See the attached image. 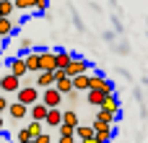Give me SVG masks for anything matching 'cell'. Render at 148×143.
Here are the masks:
<instances>
[{"label":"cell","mask_w":148,"mask_h":143,"mask_svg":"<svg viewBox=\"0 0 148 143\" xmlns=\"http://www.w3.org/2000/svg\"><path fill=\"white\" fill-rule=\"evenodd\" d=\"M16 102H21V104H26V107H34V104L42 102V91H39L36 86H23V89L16 94Z\"/></svg>","instance_id":"1"},{"label":"cell","mask_w":148,"mask_h":143,"mask_svg":"<svg viewBox=\"0 0 148 143\" xmlns=\"http://www.w3.org/2000/svg\"><path fill=\"white\" fill-rule=\"evenodd\" d=\"M91 70V63L88 60H83V57H73V63L68 65V78H78V76H86Z\"/></svg>","instance_id":"2"},{"label":"cell","mask_w":148,"mask_h":143,"mask_svg":"<svg viewBox=\"0 0 148 143\" xmlns=\"http://www.w3.org/2000/svg\"><path fill=\"white\" fill-rule=\"evenodd\" d=\"M91 125H94V130H96V141H99V143H109V141H112V135H114V125H107V122H99V120H94Z\"/></svg>","instance_id":"3"},{"label":"cell","mask_w":148,"mask_h":143,"mask_svg":"<svg viewBox=\"0 0 148 143\" xmlns=\"http://www.w3.org/2000/svg\"><path fill=\"white\" fill-rule=\"evenodd\" d=\"M23 60H26V68H29V73H31V76H39V73H42V55H39V50L26 52V55H23Z\"/></svg>","instance_id":"4"},{"label":"cell","mask_w":148,"mask_h":143,"mask_svg":"<svg viewBox=\"0 0 148 143\" xmlns=\"http://www.w3.org/2000/svg\"><path fill=\"white\" fill-rule=\"evenodd\" d=\"M91 89H96V91H104L107 96H112V94H114V86H112V81H107L101 73H94V76H91Z\"/></svg>","instance_id":"5"},{"label":"cell","mask_w":148,"mask_h":143,"mask_svg":"<svg viewBox=\"0 0 148 143\" xmlns=\"http://www.w3.org/2000/svg\"><path fill=\"white\" fill-rule=\"evenodd\" d=\"M62 99H65V96H62L57 89H47V91H42V104L49 107V109H57Z\"/></svg>","instance_id":"6"},{"label":"cell","mask_w":148,"mask_h":143,"mask_svg":"<svg viewBox=\"0 0 148 143\" xmlns=\"http://www.w3.org/2000/svg\"><path fill=\"white\" fill-rule=\"evenodd\" d=\"M8 68H10V73H13L16 78H26V76H31V73H29V68H26L23 55H21V57H13V60L8 63Z\"/></svg>","instance_id":"7"},{"label":"cell","mask_w":148,"mask_h":143,"mask_svg":"<svg viewBox=\"0 0 148 143\" xmlns=\"http://www.w3.org/2000/svg\"><path fill=\"white\" fill-rule=\"evenodd\" d=\"M39 55H42V70L55 73V70H57V57H55V52H52V50H39Z\"/></svg>","instance_id":"8"},{"label":"cell","mask_w":148,"mask_h":143,"mask_svg":"<svg viewBox=\"0 0 148 143\" xmlns=\"http://www.w3.org/2000/svg\"><path fill=\"white\" fill-rule=\"evenodd\" d=\"M21 91V78H16L13 73L3 76V94H18Z\"/></svg>","instance_id":"9"},{"label":"cell","mask_w":148,"mask_h":143,"mask_svg":"<svg viewBox=\"0 0 148 143\" xmlns=\"http://www.w3.org/2000/svg\"><path fill=\"white\" fill-rule=\"evenodd\" d=\"M29 112H31V107H26V104H21V102H10V109H8V115L13 117V120H23V117H29Z\"/></svg>","instance_id":"10"},{"label":"cell","mask_w":148,"mask_h":143,"mask_svg":"<svg viewBox=\"0 0 148 143\" xmlns=\"http://www.w3.org/2000/svg\"><path fill=\"white\" fill-rule=\"evenodd\" d=\"M55 83H57V81H55V73L42 70V73L36 76V89H44V91H47V89H55Z\"/></svg>","instance_id":"11"},{"label":"cell","mask_w":148,"mask_h":143,"mask_svg":"<svg viewBox=\"0 0 148 143\" xmlns=\"http://www.w3.org/2000/svg\"><path fill=\"white\" fill-rule=\"evenodd\" d=\"M47 115H49V107H44L42 102H39V104H34V107H31V112H29V117H31L34 122H44V120H47Z\"/></svg>","instance_id":"12"},{"label":"cell","mask_w":148,"mask_h":143,"mask_svg":"<svg viewBox=\"0 0 148 143\" xmlns=\"http://www.w3.org/2000/svg\"><path fill=\"white\" fill-rule=\"evenodd\" d=\"M55 57H57V70H68V65L73 63V57H75V55H70L68 50H57V52H55Z\"/></svg>","instance_id":"13"},{"label":"cell","mask_w":148,"mask_h":143,"mask_svg":"<svg viewBox=\"0 0 148 143\" xmlns=\"http://www.w3.org/2000/svg\"><path fill=\"white\" fill-rule=\"evenodd\" d=\"M86 102L101 109V107H104V102H107V94H104V91H96V89H91V91L86 94Z\"/></svg>","instance_id":"14"},{"label":"cell","mask_w":148,"mask_h":143,"mask_svg":"<svg viewBox=\"0 0 148 143\" xmlns=\"http://www.w3.org/2000/svg\"><path fill=\"white\" fill-rule=\"evenodd\" d=\"M75 138L78 141H91V138H96V130H94V125H78L75 128Z\"/></svg>","instance_id":"15"},{"label":"cell","mask_w":148,"mask_h":143,"mask_svg":"<svg viewBox=\"0 0 148 143\" xmlns=\"http://www.w3.org/2000/svg\"><path fill=\"white\" fill-rule=\"evenodd\" d=\"M73 86H75V91H91V73H86V76H78V78H73Z\"/></svg>","instance_id":"16"},{"label":"cell","mask_w":148,"mask_h":143,"mask_svg":"<svg viewBox=\"0 0 148 143\" xmlns=\"http://www.w3.org/2000/svg\"><path fill=\"white\" fill-rule=\"evenodd\" d=\"M55 89H57L62 96H70V94L75 91V86H73V78H62V81H57V83H55Z\"/></svg>","instance_id":"17"},{"label":"cell","mask_w":148,"mask_h":143,"mask_svg":"<svg viewBox=\"0 0 148 143\" xmlns=\"http://www.w3.org/2000/svg\"><path fill=\"white\" fill-rule=\"evenodd\" d=\"M101 109H107V112H112V115H117L120 117V99L112 94V96H107V102H104V107Z\"/></svg>","instance_id":"18"},{"label":"cell","mask_w":148,"mask_h":143,"mask_svg":"<svg viewBox=\"0 0 148 143\" xmlns=\"http://www.w3.org/2000/svg\"><path fill=\"white\" fill-rule=\"evenodd\" d=\"M49 128H60L62 125V112L60 109H49V115H47V120H44Z\"/></svg>","instance_id":"19"},{"label":"cell","mask_w":148,"mask_h":143,"mask_svg":"<svg viewBox=\"0 0 148 143\" xmlns=\"http://www.w3.org/2000/svg\"><path fill=\"white\" fill-rule=\"evenodd\" d=\"M13 31H16L13 18H0V39H3V36H10Z\"/></svg>","instance_id":"20"},{"label":"cell","mask_w":148,"mask_h":143,"mask_svg":"<svg viewBox=\"0 0 148 143\" xmlns=\"http://www.w3.org/2000/svg\"><path fill=\"white\" fill-rule=\"evenodd\" d=\"M62 125H70V128H78V125H81L75 109H65V112H62Z\"/></svg>","instance_id":"21"},{"label":"cell","mask_w":148,"mask_h":143,"mask_svg":"<svg viewBox=\"0 0 148 143\" xmlns=\"http://www.w3.org/2000/svg\"><path fill=\"white\" fill-rule=\"evenodd\" d=\"M96 120H99V122H107V125H114L120 117L112 115V112H107V109H99V112H96Z\"/></svg>","instance_id":"22"},{"label":"cell","mask_w":148,"mask_h":143,"mask_svg":"<svg viewBox=\"0 0 148 143\" xmlns=\"http://www.w3.org/2000/svg\"><path fill=\"white\" fill-rule=\"evenodd\" d=\"M13 8H16L13 0H0V13H3V18H10V16H13Z\"/></svg>","instance_id":"23"},{"label":"cell","mask_w":148,"mask_h":143,"mask_svg":"<svg viewBox=\"0 0 148 143\" xmlns=\"http://www.w3.org/2000/svg\"><path fill=\"white\" fill-rule=\"evenodd\" d=\"M26 130L31 133V138H39V135L44 133V130H42V122H34V120H31V122L26 125Z\"/></svg>","instance_id":"24"},{"label":"cell","mask_w":148,"mask_h":143,"mask_svg":"<svg viewBox=\"0 0 148 143\" xmlns=\"http://www.w3.org/2000/svg\"><path fill=\"white\" fill-rule=\"evenodd\" d=\"M57 133H60V138H75V128H70V125H60Z\"/></svg>","instance_id":"25"},{"label":"cell","mask_w":148,"mask_h":143,"mask_svg":"<svg viewBox=\"0 0 148 143\" xmlns=\"http://www.w3.org/2000/svg\"><path fill=\"white\" fill-rule=\"evenodd\" d=\"M16 141H18V143H26V141H34V138H31V133H29V130L23 128V130H18V135H16Z\"/></svg>","instance_id":"26"},{"label":"cell","mask_w":148,"mask_h":143,"mask_svg":"<svg viewBox=\"0 0 148 143\" xmlns=\"http://www.w3.org/2000/svg\"><path fill=\"white\" fill-rule=\"evenodd\" d=\"M47 8H49V0H36V3H34V10H36V13H44Z\"/></svg>","instance_id":"27"},{"label":"cell","mask_w":148,"mask_h":143,"mask_svg":"<svg viewBox=\"0 0 148 143\" xmlns=\"http://www.w3.org/2000/svg\"><path fill=\"white\" fill-rule=\"evenodd\" d=\"M18 10H26V8H34V0H13Z\"/></svg>","instance_id":"28"},{"label":"cell","mask_w":148,"mask_h":143,"mask_svg":"<svg viewBox=\"0 0 148 143\" xmlns=\"http://www.w3.org/2000/svg\"><path fill=\"white\" fill-rule=\"evenodd\" d=\"M10 109V99H5V94H0V115Z\"/></svg>","instance_id":"29"},{"label":"cell","mask_w":148,"mask_h":143,"mask_svg":"<svg viewBox=\"0 0 148 143\" xmlns=\"http://www.w3.org/2000/svg\"><path fill=\"white\" fill-rule=\"evenodd\" d=\"M34 143H52V135L49 133H42L39 138H34Z\"/></svg>","instance_id":"30"},{"label":"cell","mask_w":148,"mask_h":143,"mask_svg":"<svg viewBox=\"0 0 148 143\" xmlns=\"http://www.w3.org/2000/svg\"><path fill=\"white\" fill-rule=\"evenodd\" d=\"M21 50H31V39L23 36V39H21Z\"/></svg>","instance_id":"31"},{"label":"cell","mask_w":148,"mask_h":143,"mask_svg":"<svg viewBox=\"0 0 148 143\" xmlns=\"http://www.w3.org/2000/svg\"><path fill=\"white\" fill-rule=\"evenodd\" d=\"M62 78H68V73L65 70H55V81H62Z\"/></svg>","instance_id":"32"},{"label":"cell","mask_w":148,"mask_h":143,"mask_svg":"<svg viewBox=\"0 0 148 143\" xmlns=\"http://www.w3.org/2000/svg\"><path fill=\"white\" fill-rule=\"evenodd\" d=\"M78 138H57V143H75Z\"/></svg>","instance_id":"33"},{"label":"cell","mask_w":148,"mask_h":143,"mask_svg":"<svg viewBox=\"0 0 148 143\" xmlns=\"http://www.w3.org/2000/svg\"><path fill=\"white\" fill-rule=\"evenodd\" d=\"M3 125H5V120H3V115H0V130H3Z\"/></svg>","instance_id":"34"},{"label":"cell","mask_w":148,"mask_h":143,"mask_svg":"<svg viewBox=\"0 0 148 143\" xmlns=\"http://www.w3.org/2000/svg\"><path fill=\"white\" fill-rule=\"evenodd\" d=\"M0 94H3V76H0Z\"/></svg>","instance_id":"35"},{"label":"cell","mask_w":148,"mask_h":143,"mask_svg":"<svg viewBox=\"0 0 148 143\" xmlns=\"http://www.w3.org/2000/svg\"><path fill=\"white\" fill-rule=\"evenodd\" d=\"M86 143H99V141H96V138H91V141H86Z\"/></svg>","instance_id":"36"},{"label":"cell","mask_w":148,"mask_h":143,"mask_svg":"<svg viewBox=\"0 0 148 143\" xmlns=\"http://www.w3.org/2000/svg\"><path fill=\"white\" fill-rule=\"evenodd\" d=\"M75 143H83V141H75Z\"/></svg>","instance_id":"37"},{"label":"cell","mask_w":148,"mask_h":143,"mask_svg":"<svg viewBox=\"0 0 148 143\" xmlns=\"http://www.w3.org/2000/svg\"><path fill=\"white\" fill-rule=\"evenodd\" d=\"M26 143H34V141H26Z\"/></svg>","instance_id":"38"},{"label":"cell","mask_w":148,"mask_h":143,"mask_svg":"<svg viewBox=\"0 0 148 143\" xmlns=\"http://www.w3.org/2000/svg\"><path fill=\"white\" fill-rule=\"evenodd\" d=\"M0 18H3V13H0Z\"/></svg>","instance_id":"39"},{"label":"cell","mask_w":148,"mask_h":143,"mask_svg":"<svg viewBox=\"0 0 148 143\" xmlns=\"http://www.w3.org/2000/svg\"><path fill=\"white\" fill-rule=\"evenodd\" d=\"M34 3H36V0H34Z\"/></svg>","instance_id":"40"},{"label":"cell","mask_w":148,"mask_h":143,"mask_svg":"<svg viewBox=\"0 0 148 143\" xmlns=\"http://www.w3.org/2000/svg\"><path fill=\"white\" fill-rule=\"evenodd\" d=\"M0 42H3V39H0Z\"/></svg>","instance_id":"41"}]
</instances>
